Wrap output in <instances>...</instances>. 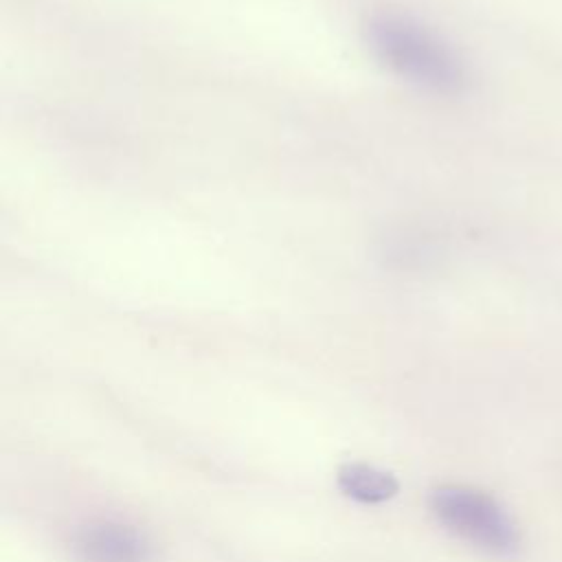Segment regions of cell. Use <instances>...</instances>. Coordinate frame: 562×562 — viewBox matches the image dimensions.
<instances>
[{"label": "cell", "instance_id": "6da1fadb", "mask_svg": "<svg viewBox=\"0 0 562 562\" xmlns=\"http://www.w3.org/2000/svg\"><path fill=\"white\" fill-rule=\"evenodd\" d=\"M373 55L400 79L437 94H457L468 72L454 48L413 18L382 13L367 24Z\"/></svg>", "mask_w": 562, "mask_h": 562}, {"label": "cell", "instance_id": "3957f363", "mask_svg": "<svg viewBox=\"0 0 562 562\" xmlns=\"http://www.w3.org/2000/svg\"><path fill=\"white\" fill-rule=\"evenodd\" d=\"M72 551L79 562H149L151 542L134 525L101 520L75 533Z\"/></svg>", "mask_w": 562, "mask_h": 562}, {"label": "cell", "instance_id": "277c9868", "mask_svg": "<svg viewBox=\"0 0 562 562\" xmlns=\"http://www.w3.org/2000/svg\"><path fill=\"white\" fill-rule=\"evenodd\" d=\"M336 479L342 494L358 503H384L393 498L400 490L393 472L364 461H351L340 465Z\"/></svg>", "mask_w": 562, "mask_h": 562}, {"label": "cell", "instance_id": "7a4b0ae2", "mask_svg": "<svg viewBox=\"0 0 562 562\" xmlns=\"http://www.w3.org/2000/svg\"><path fill=\"white\" fill-rule=\"evenodd\" d=\"M430 512L452 536L492 555H514L518 531L503 505L490 494L465 485H441L430 492Z\"/></svg>", "mask_w": 562, "mask_h": 562}]
</instances>
